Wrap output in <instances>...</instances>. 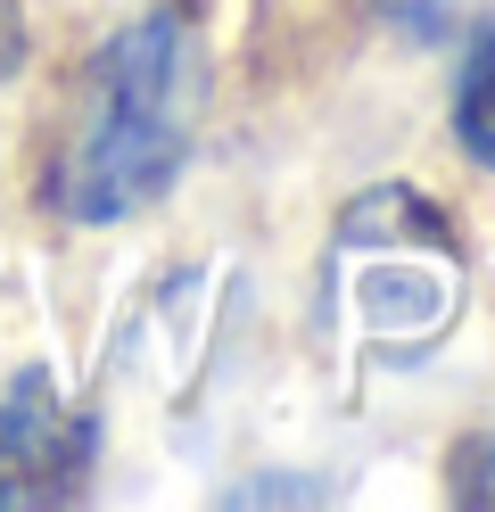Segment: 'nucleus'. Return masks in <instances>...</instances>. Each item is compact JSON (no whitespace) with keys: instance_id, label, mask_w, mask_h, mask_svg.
I'll return each instance as SVG.
<instances>
[{"instance_id":"obj_1","label":"nucleus","mask_w":495,"mask_h":512,"mask_svg":"<svg viewBox=\"0 0 495 512\" xmlns=\"http://www.w3.org/2000/svg\"><path fill=\"white\" fill-rule=\"evenodd\" d=\"M198 116H207V34L182 0H165L124 34H108L83 67L50 166V207L66 223H124L157 207L190 166Z\"/></svg>"},{"instance_id":"obj_2","label":"nucleus","mask_w":495,"mask_h":512,"mask_svg":"<svg viewBox=\"0 0 495 512\" xmlns=\"http://www.w3.org/2000/svg\"><path fill=\"white\" fill-rule=\"evenodd\" d=\"M91 471V422L66 413L42 372L0 389V504H58Z\"/></svg>"},{"instance_id":"obj_3","label":"nucleus","mask_w":495,"mask_h":512,"mask_svg":"<svg viewBox=\"0 0 495 512\" xmlns=\"http://www.w3.org/2000/svg\"><path fill=\"white\" fill-rule=\"evenodd\" d=\"M454 141L471 166L495 174V17L471 34V50H462V75H454Z\"/></svg>"},{"instance_id":"obj_4","label":"nucleus","mask_w":495,"mask_h":512,"mask_svg":"<svg viewBox=\"0 0 495 512\" xmlns=\"http://www.w3.org/2000/svg\"><path fill=\"white\" fill-rule=\"evenodd\" d=\"M446 488L454 504H495V430H471V438H454V455H446Z\"/></svg>"}]
</instances>
